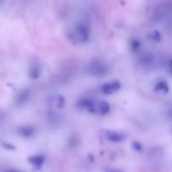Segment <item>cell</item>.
Listing matches in <instances>:
<instances>
[{
	"instance_id": "6da1fadb",
	"label": "cell",
	"mask_w": 172,
	"mask_h": 172,
	"mask_svg": "<svg viewBox=\"0 0 172 172\" xmlns=\"http://www.w3.org/2000/svg\"><path fill=\"white\" fill-rule=\"evenodd\" d=\"M108 68L102 62L94 60L90 64L89 67V73L96 76H103L107 73Z\"/></svg>"
},
{
	"instance_id": "7a4b0ae2",
	"label": "cell",
	"mask_w": 172,
	"mask_h": 172,
	"mask_svg": "<svg viewBox=\"0 0 172 172\" xmlns=\"http://www.w3.org/2000/svg\"><path fill=\"white\" fill-rule=\"evenodd\" d=\"M97 102L90 98H82L76 104L77 107L81 108L88 109L91 113H95L97 112Z\"/></svg>"
},
{
	"instance_id": "3957f363",
	"label": "cell",
	"mask_w": 172,
	"mask_h": 172,
	"mask_svg": "<svg viewBox=\"0 0 172 172\" xmlns=\"http://www.w3.org/2000/svg\"><path fill=\"white\" fill-rule=\"evenodd\" d=\"M120 87V84L118 81H114L104 84L102 87V90L104 94H111L118 91Z\"/></svg>"
},
{
	"instance_id": "277c9868",
	"label": "cell",
	"mask_w": 172,
	"mask_h": 172,
	"mask_svg": "<svg viewBox=\"0 0 172 172\" xmlns=\"http://www.w3.org/2000/svg\"><path fill=\"white\" fill-rule=\"evenodd\" d=\"M28 161L35 169H39L43 165L44 158L41 156H32L29 157Z\"/></svg>"
},
{
	"instance_id": "5b68a950",
	"label": "cell",
	"mask_w": 172,
	"mask_h": 172,
	"mask_svg": "<svg viewBox=\"0 0 172 172\" xmlns=\"http://www.w3.org/2000/svg\"><path fill=\"white\" fill-rule=\"evenodd\" d=\"M30 94V92L28 90L22 91L17 97L16 104L19 105H23L28 101Z\"/></svg>"
},
{
	"instance_id": "8992f818",
	"label": "cell",
	"mask_w": 172,
	"mask_h": 172,
	"mask_svg": "<svg viewBox=\"0 0 172 172\" xmlns=\"http://www.w3.org/2000/svg\"><path fill=\"white\" fill-rule=\"evenodd\" d=\"M20 135L25 138H29L33 135L35 130L33 127L30 126H22L18 131Z\"/></svg>"
},
{
	"instance_id": "52a82bcc",
	"label": "cell",
	"mask_w": 172,
	"mask_h": 172,
	"mask_svg": "<svg viewBox=\"0 0 172 172\" xmlns=\"http://www.w3.org/2000/svg\"><path fill=\"white\" fill-rule=\"evenodd\" d=\"M41 68L39 65L34 64L30 67L29 70V76L31 79H36L41 74Z\"/></svg>"
},
{
	"instance_id": "ba28073f",
	"label": "cell",
	"mask_w": 172,
	"mask_h": 172,
	"mask_svg": "<svg viewBox=\"0 0 172 172\" xmlns=\"http://www.w3.org/2000/svg\"><path fill=\"white\" fill-rule=\"evenodd\" d=\"M155 91L162 94L168 93L169 88L168 83L165 81H161L156 84L154 89Z\"/></svg>"
},
{
	"instance_id": "9c48e42d",
	"label": "cell",
	"mask_w": 172,
	"mask_h": 172,
	"mask_svg": "<svg viewBox=\"0 0 172 172\" xmlns=\"http://www.w3.org/2000/svg\"><path fill=\"white\" fill-rule=\"evenodd\" d=\"M97 109L102 114H106L109 112L110 110V107L109 104L104 101L97 102Z\"/></svg>"
},
{
	"instance_id": "30bf717a",
	"label": "cell",
	"mask_w": 172,
	"mask_h": 172,
	"mask_svg": "<svg viewBox=\"0 0 172 172\" xmlns=\"http://www.w3.org/2000/svg\"><path fill=\"white\" fill-rule=\"evenodd\" d=\"M107 138L113 142L118 143L123 141L124 136L123 134L115 132H109L107 133Z\"/></svg>"
},
{
	"instance_id": "8fae6325",
	"label": "cell",
	"mask_w": 172,
	"mask_h": 172,
	"mask_svg": "<svg viewBox=\"0 0 172 172\" xmlns=\"http://www.w3.org/2000/svg\"><path fill=\"white\" fill-rule=\"evenodd\" d=\"M79 136L76 134H72L70 137L69 145L71 147H74L78 146L80 142Z\"/></svg>"
},
{
	"instance_id": "7c38bea8",
	"label": "cell",
	"mask_w": 172,
	"mask_h": 172,
	"mask_svg": "<svg viewBox=\"0 0 172 172\" xmlns=\"http://www.w3.org/2000/svg\"><path fill=\"white\" fill-rule=\"evenodd\" d=\"M140 42L138 40L134 39L131 41V47L132 51L136 52L140 46Z\"/></svg>"
},
{
	"instance_id": "4fadbf2b",
	"label": "cell",
	"mask_w": 172,
	"mask_h": 172,
	"mask_svg": "<svg viewBox=\"0 0 172 172\" xmlns=\"http://www.w3.org/2000/svg\"><path fill=\"white\" fill-rule=\"evenodd\" d=\"M149 37L157 42L160 41L161 39L160 34L157 31H154L152 33L150 34Z\"/></svg>"
},
{
	"instance_id": "5bb4252c",
	"label": "cell",
	"mask_w": 172,
	"mask_h": 172,
	"mask_svg": "<svg viewBox=\"0 0 172 172\" xmlns=\"http://www.w3.org/2000/svg\"><path fill=\"white\" fill-rule=\"evenodd\" d=\"M57 99L58 101L57 107L60 109L63 108L65 104V100L64 97L62 96H59L57 97Z\"/></svg>"
},
{
	"instance_id": "9a60e30c",
	"label": "cell",
	"mask_w": 172,
	"mask_h": 172,
	"mask_svg": "<svg viewBox=\"0 0 172 172\" xmlns=\"http://www.w3.org/2000/svg\"><path fill=\"white\" fill-rule=\"evenodd\" d=\"M2 145L3 147L7 150L9 151H14L16 149L15 146L11 144L7 143L5 142H2Z\"/></svg>"
},
{
	"instance_id": "2e32d148",
	"label": "cell",
	"mask_w": 172,
	"mask_h": 172,
	"mask_svg": "<svg viewBox=\"0 0 172 172\" xmlns=\"http://www.w3.org/2000/svg\"><path fill=\"white\" fill-rule=\"evenodd\" d=\"M133 146L134 148L136 151H139L141 150V144L138 142L134 141L133 142Z\"/></svg>"
},
{
	"instance_id": "e0dca14e",
	"label": "cell",
	"mask_w": 172,
	"mask_h": 172,
	"mask_svg": "<svg viewBox=\"0 0 172 172\" xmlns=\"http://www.w3.org/2000/svg\"><path fill=\"white\" fill-rule=\"evenodd\" d=\"M168 66L169 73L172 75V59L169 61Z\"/></svg>"
},
{
	"instance_id": "ac0fdd59",
	"label": "cell",
	"mask_w": 172,
	"mask_h": 172,
	"mask_svg": "<svg viewBox=\"0 0 172 172\" xmlns=\"http://www.w3.org/2000/svg\"><path fill=\"white\" fill-rule=\"evenodd\" d=\"M89 158L91 161L92 162H94V158L93 155L91 154H90L89 156Z\"/></svg>"
}]
</instances>
